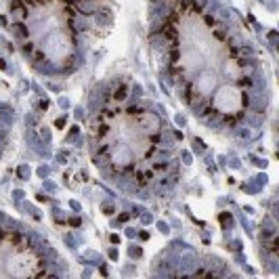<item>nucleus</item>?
Wrapping results in <instances>:
<instances>
[{"mask_svg": "<svg viewBox=\"0 0 279 279\" xmlns=\"http://www.w3.org/2000/svg\"><path fill=\"white\" fill-rule=\"evenodd\" d=\"M151 170H153V174H160V172L164 174V172L168 170V162H155Z\"/></svg>", "mask_w": 279, "mask_h": 279, "instance_id": "obj_2", "label": "nucleus"}, {"mask_svg": "<svg viewBox=\"0 0 279 279\" xmlns=\"http://www.w3.org/2000/svg\"><path fill=\"white\" fill-rule=\"evenodd\" d=\"M206 23H208V25H214V17H210V15H206Z\"/></svg>", "mask_w": 279, "mask_h": 279, "instance_id": "obj_7", "label": "nucleus"}, {"mask_svg": "<svg viewBox=\"0 0 279 279\" xmlns=\"http://www.w3.org/2000/svg\"><path fill=\"white\" fill-rule=\"evenodd\" d=\"M126 95H128V86H120L118 90H116V95H113V99L116 101H124Z\"/></svg>", "mask_w": 279, "mask_h": 279, "instance_id": "obj_3", "label": "nucleus"}, {"mask_svg": "<svg viewBox=\"0 0 279 279\" xmlns=\"http://www.w3.org/2000/svg\"><path fill=\"white\" fill-rule=\"evenodd\" d=\"M23 50H25V53H32V50H34L32 42H25V44H23Z\"/></svg>", "mask_w": 279, "mask_h": 279, "instance_id": "obj_6", "label": "nucleus"}, {"mask_svg": "<svg viewBox=\"0 0 279 279\" xmlns=\"http://www.w3.org/2000/svg\"><path fill=\"white\" fill-rule=\"evenodd\" d=\"M265 248L271 252V254H277V239L273 237V239H269V241H265Z\"/></svg>", "mask_w": 279, "mask_h": 279, "instance_id": "obj_5", "label": "nucleus"}, {"mask_svg": "<svg viewBox=\"0 0 279 279\" xmlns=\"http://www.w3.org/2000/svg\"><path fill=\"white\" fill-rule=\"evenodd\" d=\"M132 181L137 187H147L149 183L153 181V170H137Z\"/></svg>", "mask_w": 279, "mask_h": 279, "instance_id": "obj_1", "label": "nucleus"}, {"mask_svg": "<svg viewBox=\"0 0 279 279\" xmlns=\"http://www.w3.org/2000/svg\"><path fill=\"white\" fill-rule=\"evenodd\" d=\"M13 32L17 36H21V38H28V29L23 28V23H15L13 25Z\"/></svg>", "mask_w": 279, "mask_h": 279, "instance_id": "obj_4", "label": "nucleus"}]
</instances>
